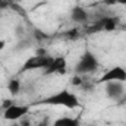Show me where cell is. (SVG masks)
Wrapping results in <instances>:
<instances>
[{
  "label": "cell",
  "instance_id": "obj_1",
  "mask_svg": "<svg viewBox=\"0 0 126 126\" xmlns=\"http://www.w3.org/2000/svg\"><path fill=\"white\" fill-rule=\"evenodd\" d=\"M38 104H43V106H62V107H66L69 110H76V109L81 107V101H79L78 95L73 94L69 90L57 91L54 94L48 95L44 100H40Z\"/></svg>",
  "mask_w": 126,
  "mask_h": 126
},
{
  "label": "cell",
  "instance_id": "obj_17",
  "mask_svg": "<svg viewBox=\"0 0 126 126\" xmlns=\"http://www.w3.org/2000/svg\"><path fill=\"white\" fill-rule=\"evenodd\" d=\"M34 35H35V38H38V40L47 38V35H46L44 32H43V31H38V30H35V31H34Z\"/></svg>",
  "mask_w": 126,
  "mask_h": 126
},
{
  "label": "cell",
  "instance_id": "obj_10",
  "mask_svg": "<svg viewBox=\"0 0 126 126\" xmlns=\"http://www.w3.org/2000/svg\"><path fill=\"white\" fill-rule=\"evenodd\" d=\"M21 90H22V84H21L19 78H12V79L7 82V91H9V94L12 95V97L19 95Z\"/></svg>",
  "mask_w": 126,
  "mask_h": 126
},
{
  "label": "cell",
  "instance_id": "obj_3",
  "mask_svg": "<svg viewBox=\"0 0 126 126\" xmlns=\"http://www.w3.org/2000/svg\"><path fill=\"white\" fill-rule=\"evenodd\" d=\"M51 62H53V56L50 54H35L24 62L21 67V73H25L28 70H38V69L44 70L46 67H48V64Z\"/></svg>",
  "mask_w": 126,
  "mask_h": 126
},
{
  "label": "cell",
  "instance_id": "obj_6",
  "mask_svg": "<svg viewBox=\"0 0 126 126\" xmlns=\"http://www.w3.org/2000/svg\"><path fill=\"white\" fill-rule=\"evenodd\" d=\"M30 113V107L24 104H12L9 109L3 110V117L6 120H21Z\"/></svg>",
  "mask_w": 126,
  "mask_h": 126
},
{
  "label": "cell",
  "instance_id": "obj_12",
  "mask_svg": "<svg viewBox=\"0 0 126 126\" xmlns=\"http://www.w3.org/2000/svg\"><path fill=\"white\" fill-rule=\"evenodd\" d=\"M63 37L67 40V41H75L79 38V30L78 28H70L66 32H63Z\"/></svg>",
  "mask_w": 126,
  "mask_h": 126
},
{
  "label": "cell",
  "instance_id": "obj_19",
  "mask_svg": "<svg viewBox=\"0 0 126 126\" xmlns=\"http://www.w3.org/2000/svg\"><path fill=\"white\" fill-rule=\"evenodd\" d=\"M4 47H6V41L0 38V51H1V50H4Z\"/></svg>",
  "mask_w": 126,
  "mask_h": 126
},
{
  "label": "cell",
  "instance_id": "obj_14",
  "mask_svg": "<svg viewBox=\"0 0 126 126\" xmlns=\"http://www.w3.org/2000/svg\"><path fill=\"white\" fill-rule=\"evenodd\" d=\"M12 104H13V101H12L10 98H6V100H3V101H1V110H6V109H9Z\"/></svg>",
  "mask_w": 126,
  "mask_h": 126
},
{
  "label": "cell",
  "instance_id": "obj_5",
  "mask_svg": "<svg viewBox=\"0 0 126 126\" xmlns=\"http://www.w3.org/2000/svg\"><path fill=\"white\" fill-rule=\"evenodd\" d=\"M67 72V60L66 57L59 56V57H53V62L48 64V67H46L43 70L44 76L48 75H66Z\"/></svg>",
  "mask_w": 126,
  "mask_h": 126
},
{
  "label": "cell",
  "instance_id": "obj_13",
  "mask_svg": "<svg viewBox=\"0 0 126 126\" xmlns=\"http://www.w3.org/2000/svg\"><path fill=\"white\" fill-rule=\"evenodd\" d=\"M70 84L73 85V87H82V84H84V79L81 78V75H78V73H75L73 76H72V79H70Z\"/></svg>",
  "mask_w": 126,
  "mask_h": 126
},
{
  "label": "cell",
  "instance_id": "obj_18",
  "mask_svg": "<svg viewBox=\"0 0 126 126\" xmlns=\"http://www.w3.org/2000/svg\"><path fill=\"white\" fill-rule=\"evenodd\" d=\"M19 126H31V120H30V119H27V116H25V117H22V119H21Z\"/></svg>",
  "mask_w": 126,
  "mask_h": 126
},
{
  "label": "cell",
  "instance_id": "obj_8",
  "mask_svg": "<svg viewBox=\"0 0 126 126\" xmlns=\"http://www.w3.org/2000/svg\"><path fill=\"white\" fill-rule=\"evenodd\" d=\"M104 91L106 95L110 98V100H117L120 97H123L125 94V85L123 82H117V81H113V82H107L104 84Z\"/></svg>",
  "mask_w": 126,
  "mask_h": 126
},
{
  "label": "cell",
  "instance_id": "obj_9",
  "mask_svg": "<svg viewBox=\"0 0 126 126\" xmlns=\"http://www.w3.org/2000/svg\"><path fill=\"white\" fill-rule=\"evenodd\" d=\"M69 16H70V21L75 22V24H78V25L87 24V22H88V18H90L87 9L82 7V6H79V4H76V6H73V7L70 9Z\"/></svg>",
  "mask_w": 126,
  "mask_h": 126
},
{
  "label": "cell",
  "instance_id": "obj_7",
  "mask_svg": "<svg viewBox=\"0 0 126 126\" xmlns=\"http://www.w3.org/2000/svg\"><path fill=\"white\" fill-rule=\"evenodd\" d=\"M116 28H117V19L113 18V16H104V18H100V21L95 22L88 31L90 32H97V31L113 32Z\"/></svg>",
  "mask_w": 126,
  "mask_h": 126
},
{
  "label": "cell",
  "instance_id": "obj_15",
  "mask_svg": "<svg viewBox=\"0 0 126 126\" xmlns=\"http://www.w3.org/2000/svg\"><path fill=\"white\" fill-rule=\"evenodd\" d=\"M106 4H123L126 6V0H104Z\"/></svg>",
  "mask_w": 126,
  "mask_h": 126
},
{
  "label": "cell",
  "instance_id": "obj_16",
  "mask_svg": "<svg viewBox=\"0 0 126 126\" xmlns=\"http://www.w3.org/2000/svg\"><path fill=\"white\" fill-rule=\"evenodd\" d=\"M37 126H51V123H50V117L48 116H46L41 122H38V125Z\"/></svg>",
  "mask_w": 126,
  "mask_h": 126
},
{
  "label": "cell",
  "instance_id": "obj_2",
  "mask_svg": "<svg viewBox=\"0 0 126 126\" xmlns=\"http://www.w3.org/2000/svg\"><path fill=\"white\" fill-rule=\"evenodd\" d=\"M98 59L91 50H85L82 53V56L79 57V60L75 66V73L78 75H88V73H93L98 69Z\"/></svg>",
  "mask_w": 126,
  "mask_h": 126
},
{
  "label": "cell",
  "instance_id": "obj_4",
  "mask_svg": "<svg viewBox=\"0 0 126 126\" xmlns=\"http://www.w3.org/2000/svg\"><path fill=\"white\" fill-rule=\"evenodd\" d=\"M126 82V69L120 64H116L113 67H110L109 70H106L97 81V84H107V82Z\"/></svg>",
  "mask_w": 126,
  "mask_h": 126
},
{
  "label": "cell",
  "instance_id": "obj_11",
  "mask_svg": "<svg viewBox=\"0 0 126 126\" xmlns=\"http://www.w3.org/2000/svg\"><path fill=\"white\" fill-rule=\"evenodd\" d=\"M51 126H79V120L78 119H73V117H67V116H63L54 120V123Z\"/></svg>",
  "mask_w": 126,
  "mask_h": 126
}]
</instances>
